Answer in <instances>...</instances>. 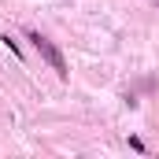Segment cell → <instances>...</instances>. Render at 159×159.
Listing matches in <instances>:
<instances>
[{"label":"cell","instance_id":"1","mask_svg":"<svg viewBox=\"0 0 159 159\" xmlns=\"http://www.w3.org/2000/svg\"><path fill=\"white\" fill-rule=\"evenodd\" d=\"M30 41L37 44V52H41V56L48 59V67H52V70H56L59 78H67V59L59 56V48H56V44H52L48 37H41V34H30Z\"/></svg>","mask_w":159,"mask_h":159}]
</instances>
